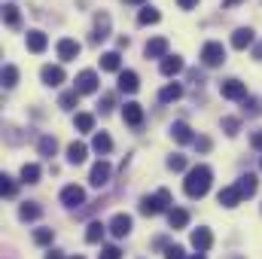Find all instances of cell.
<instances>
[{
  "label": "cell",
  "mask_w": 262,
  "mask_h": 259,
  "mask_svg": "<svg viewBox=\"0 0 262 259\" xmlns=\"http://www.w3.org/2000/svg\"><path fill=\"white\" fill-rule=\"evenodd\" d=\"M210 180H213V171L207 165H195V168H189V174L183 180V192L189 198H204L210 192Z\"/></svg>",
  "instance_id": "6da1fadb"
},
{
  "label": "cell",
  "mask_w": 262,
  "mask_h": 259,
  "mask_svg": "<svg viewBox=\"0 0 262 259\" xmlns=\"http://www.w3.org/2000/svg\"><path fill=\"white\" fill-rule=\"evenodd\" d=\"M168 204H171V192L168 189H159L156 195H143L140 198V213L143 217H159V213L171 210Z\"/></svg>",
  "instance_id": "7a4b0ae2"
},
{
  "label": "cell",
  "mask_w": 262,
  "mask_h": 259,
  "mask_svg": "<svg viewBox=\"0 0 262 259\" xmlns=\"http://www.w3.org/2000/svg\"><path fill=\"white\" fill-rule=\"evenodd\" d=\"M223 61H226V46L216 43V40H207V43L201 46V64L204 67H220Z\"/></svg>",
  "instance_id": "3957f363"
},
{
  "label": "cell",
  "mask_w": 262,
  "mask_h": 259,
  "mask_svg": "<svg viewBox=\"0 0 262 259\" xmlns=\"http://www.w3.org/2000/svg\"><path fill=\"white\" fill-rule=\"evenodd\" d=\"M220 95L226 101H247V85L241 79H223L220 82Z\"/></svg>",
  "instance_id": "277c9868"
},
{
  "label": "cell",
  "mask_w": 262,
  "mask_h": 259,
  "mask_svg": "<svg viewBox=\"0 0 262 259\" xmlns=\"http://www.w3.org/2000/svg\"><path fill=\"white\" fill-rule=\"evenodd\" d=\"M110 174H113V168H110V162H95V168H92V174H89V183L95 186V189H101V186H107L110 183Z\"/></svg>",
  "instance_id": "5b68a950"
},
{
  "label": "cell",
  "mask_w": 262,
  "mask_h": 259,
  "mask_svg": "<svg viewBox=\"0 0 262 259\" xmlns=\"http://www.w3.org/2000/svg\"><path fill=\"white\" fill-rule=\"evenodd\" d=\"M79 95H95L98 92V73L95 70H82L79 76H76V85H73Z\"/></svg>",
  "instance_id": "8992f818"
},
{
  "label": "cell",
  "mask_w": 262,
  "mask_h": 259,
  "mask_svg": "<svg viewBox=\"0 0 262 259\" xmlns=\"http://www.w3.org/2000/svg\"><path fill=\"white\" fill-rule=\"evenodd\" d=\"M61 204H64V207H79V204H85V189L76 186V183H73V186H64V189H61Z\"/></svg>",
  "instance_id": "52a82bcc"
},
{
  "label": "cell",
  "mask_w": 262,
  "mask_h": 259,
  "mask_svg": "<svg viewBox=\"0 0 262 259\" xmlns=\"http://www.w3.org/2000/svg\"><path fill=\"white\" fill-rule=\"evenodd\" d=\"M122 119L128 122L131 128H140V125H143V107H140L137 101H128V104L122 107Z\"/></svg>",
  "instance_id": "ba28073f"
},
{
  "label": "cell",
  "mask_w": 262,
  "mask_h": 259,
  "mask_svg": "<svg viewBox=\"0 0 262 259\" xmlns=\"http://www.w3.org/2000/svg\"><path fill=\"white\" fill-rule=\"evenodd\" d=\"M40 79H43L46 85H52V89H55V85H61V82L67 79V76H64V67H58V64H46L43 70H40Z\"/></svg>",
  "instance_id": "9c48e42d"
},
{
  "label": "cell",
  "mask_w": 262,
  "mask_h": 259,
  "mask_svg": "<svg viewBox=\"0 0 262 259\" xmlns=\"http://www.w3.org/2000/svg\"><path fill=\"white\" fill-rule=\"evenodd\" d=\"M107 229H110V235H113V238H125V235L131 232V217H128V213H116V217L110 220V226H107Z\"/></svg>",
  "instance_id": "30bf717a"
},
{
  "label": "cell",
  "mask_w": 262,
  "mask_h": 259,
  "mask_svg": "<svg viewBox=\"0 0 262 259\" xmlns=\"http://www.w3.org/2000/svg\"><path fill=\"white\" fill-rule=\"evenodd\" d=\"M143 55H146V58H168V40H165V37H152V40L143 46Z\"/></svg>",
  "instance_id": "8fae6325"
},
{
  "label": "cell",
  "mask_w": 262,
  "mask_h": 259,
  "mask_svg": "<svg viewBox=\"0 0 262 259\" xmlns=\"http://www.w3.org/2000/svg\"><path fill=\"white\" fill-rule=\"evenodd\" d=\"M55 49H58V58H61V61H73V58L79 55V49H82V46H79L76 40H70V37H61Z\"/></svg>",
  "instance_id": "7c38bea8"
},
{
  "label": "cell",
  "mask_w": 262,
  "mask_h": 259,
  "mask_svg": "<svg viewBox=\"0 0 262 259\" xmlns=\"http://www.w3.org/2000/svg\"><path fill=\"white\" fill-rule=\"evenodd\" d=\"M110 37V15L107 12H98L95 15V34H92V43H101Z\"/></svg>",
  "instance_id": "4fadbf2b"
},
{
  "label": "cell",
  "mask_w": 262,
  "mask_h": 259,
  "mask_svg": "<svg viewBox=\"0 0 262 259\" xmlns=\"http://www.w3.org/2000/svg\"><path fill=\"white\" fill-rule=\"evenodd\" d=\"M192 247H195L198 253H207V250L213 247V235H210V229H195V232H192Z\"/></svg>",
  "instance_id": "5bb4252c"
},
{
  "label": "cell",
  "mask_w": 262,
  "mask_h": 259,
  "mask_svg": "<svg viewBox=\"0 0 262 259\" xmlns=\"http://www.w3.org/2000/svg\"><path fill=\"white\" fill-rule=\"evenodd\" d=\"M137 89H140V76H137L134 70H122V73H119V92L134 95Z\"/></svg>",
  "instance_id": "9a60e30c"
},
{
  "label": "cell",
  "mask_w": 262,
  "mask_h": 259,
  "mask_svg": "<svg viewBox=\"0 0 262 259\" xmlns=\"http://www.w3.org/2000/svg\"><path fill=\"white\" fill-rule=\"evenodd\" d=\"M235 186H238V192L244 195V198H250V195H256V189H259V180H256V174H241Z\"/></svg>",
  "instance_id": "2e32d148"
},
{
  "label": "cell",
  "mask_w": 262,
  "mask_h": 259,
  "mask_svg": "<svg viewBox=\"0 0 262 259\" xmlns=\"http://www.w3.org/2000/svg\"><path fill=\"white\" fill-rule=\"evenodd\" d=\"M253 28H238L235 34H232V46L235 49H247V46H253Z\"/></svg>",
  "instance_id": "e0dca14e"
},
{
  "label": "cell",
  "mask_w": 262,
  "mask_h": 259,
  "mask_svg": "<svg viewBox=\"0 0 262 259\" xmlns=\"http://www.w3.org/2000/svg\"><path fill=\"white\" fill-rule=\"evenodd\" d=\"M46 46H49V37L43 34V31H28V49L31 52H46Z\"/></svg>",
  "instance_id": "ac0fdd59"
},
{
  "label": "cell",
  "mask_w": 262,
  "mask_h": 259,
  "mask_svg": "<svg viewBox=\"0 0 262 259\" xmlns=\"http://www.w3.org/2000/svg\"><path fill=\"white\" fill-rule=\"evenodd\" d=\"M171 137L177 140V143H195V137H192V128L180 119V122H174L171 125Z\"/></svg>",
  "instance_id": "d6986e66"
},
{
  "label": "cell",
  "mask_w": 262,
  "mask_h": 259,
  "mask_svg": "<svg viewBox=\"0 0 262 259\" xmlns=\"http://www.w3.org/2000/svg\"><path fill=\"white\" fill-rule=\"evenodd\" d=\"M216 198H220V204H223V207H238L244 195L238 192V186H226V189H220Z\"/></svg>",
  "instance_id": "ffe728a7"
},
{
  "label": "cell",
  "mask_w": 262,
  "mask_h": 259,
  "mask_svg": "<svg viewBox=\"0 0 262 259\" xmlns=\"http://www.w3.org/2000/svg\"><path fill=\"white\" fill-rule=\"evenodd\" d=\"M92 149H95L98 156H107V153L113 149V140H110V134H107V131H98V134L92 137Z\"/></svg>",
  "instance_id": "44dd1931"
},
{
  "label": "cell",
  "mask_w": 262,
  "mask_h": 259,
  "mask_svg": "<svg viewBox=\"0 0 262 259\" xmlns=\"http://www.w3.org/2000/svg\"><path fill=\"white\" fill-rule=\"evenodd\" d=\"M168 223H171V229H186V226H189V210L171 207V210H168Z\"/></svg>",
  "instance_id": "7402d4cb"
},
{
  "label": "cell",
  "mask_w": 262,
  "mask_h": 259,
  "mask_svg": "<svg viewBox=\"0 0 262 259\" xmlns=\"http://www.w3.org/2000/svg\"><path fill=\"white\" fill-rule=\"evenodd\" d=\"M101 70L122 73V55H119V52H104V55H101Z\"/></svg>",
  "instance_id": "603a6c76"
},
{
  "label": "cell",
  "mask_w": 262,
  "mask_h": 259,
  "mask_svg": "<svg viewBox=\"0 0 262 259\" xmlns=\"http://www.w3.org/2000/svg\"><path fill=\"white\" fill-rule=\"evenodd\" d=\"M159 70H162L165 76H177V73L183 70V58H180V55H168V58H162Z\"/></svg>",
  "instance_id": "cb8c5ba5"
},
{
  "label": "cell",
  "mask_w": 262,
  "mask_h": 259,
  "mask_svg": "<svg viewBox=\"0 0 262 259\" xmlns=\"http://www.w3.org/2000/svg\"><path fill=\"white\" fill-rule=\"evenodd\" d=\"M180 98H183V85L180 82H171V85H165L159 92V101L162 104H171V101H180Z\"/></svg>",
  "instance_id": "d4e9b609"
},
{
  "label": "cell",
  "mask_w": 262,
  "mask_h": 259,
  "mask_svg": "<svg viewBox=\"0 0 262 259\" xmlns=\"http://www.w3.org/2000/svg\"><path fill=\"white\" fill-rule=\"evenodd\" d=\"M85 156H89L85 143H70V146H67V162H70V165H82Z\"/></svg>",
  "instance_id": "484cf974"
},
{
  "label": "cell",
  "mask_w": 262,
  "mask_h": 259,
  "mask_svg": "<svg viewBox=\"0 0 262 259\" xmlns=\"http://www.w3.org/2000/svg\"><path fill=\"white\" fill-rule=\"evenodd\" d=\"M40 165H34V162H28V165H21V183H40Z\"/></svg>",
  "instance_id": "4316f807"
},
{
  "label": "cell",
  "mask_w": 262,
  "mask_h": 259,
  "mask_svg": "<svg viewBox=\"0 0 262 259\" xmlns=\"http://www.w3.org/2000/svg\"><path fill=\"white\" fill-rule=\"evenodd\" d=\"M37 149H40V156H46V159H52L55 156V149H58V140L55 137H40V143H37Z\"/></svg>",
  "instance_id": "83f0119b"
},
{
  "label": "cell",
  "mask_w": 262,
  "mask_h": 259,
  "mask_svg": "<svg viewBox=\"0 0 262 259\" xmlns=\"http://www.w3.org/2000/svg\"><path fill=\"white\" fill-rule=\"evenodd\" d=\"M40 213H43V210H40V204H37V201H25V204L18 207V217H21L25 223H28V220H37Z\"/></svg>",
  "instance_id": "f1b7e54d"
},
{
  "label": "cell",
  "mask_w": 262,
  "mask_h": 259,
  "mask_svg": "<svg viewBox=\"0 0 262 259\" xmlns=\"http://www.w3.org/2000/svg\"><path fill=\"white\" fill-rule=\"evenodd\" d=\"M104 232H107L104 223H89V229H85V241H89V244H98V241L104 238Z\"/></svg>",
  "instance_id": "f546056e"
},
{
  "label": "cell",
  "mask_w": 262,
  "mask_h": 259,
  "mask_svg": "<svg viewBox=\"0 0 262 259\" xmlns=\"http://www.w3.org/2000/svg\"><path fill=\"white\" fill-rule=\"evenodd\" d=\"M3 21H6L9 28H18L21 15H18V6H15V3H6V6H3Z\"/></svg>",
  "instance_id": "4dcf8cb0"
},
{
  "label": "cell",
  "mask_w": 262,
  "mask_h": 259,
  "mask_svg": "<svg viewBox=\"0 0 262 259\" xmlns=\"http://www.w3.org/2000/svg\"><path fill=\"white\" fill-rule=\"evenodd\" d=\"M73 125H76V131H95V116L92 113H76Z\"/></svg>",
  "instance_id": "1f68e13d"
},
{
  "label": "cell",
  "mask_w": 262,
  "mask_h": 259,
  "mask_svg": "<svg viewBox=\"0 0 262 259\" xmlns=\"http://www.w3.org/2000/svg\"><path fill=\"white\" fill-rule=\"evenodd\" d=\"M15 82H18V67L15 64H3V85L12 89Z\"/></svg>",
  "instance_id": "d6a6232c"
},
{
  "label": "cell",
  "mask_w": 262,
  "mask_h": 259,
  "mask_svg": "<svg viewBox=\"0 0 262 259\" xmlns=\"http://www.w3.org/2000/svg\"><path fill=\"white\" fill-rule=\"evenodd\" d=\"M0 192L6 195V198H15V192H18V186H15V180H12L9 174L0 177Z\"/></svg>",
  "instance_id": "836d02e7"
},
{
  "label": "cell",
  "mask_w": 262,
  "mask_h": 259,
  "mask_svg": "<svg viewBox=\"0 0 262 259\" xmlns=\"http://www.w3.org/2000/svg\"><path fill=\"white\" fill-rule=\"evenodd\" d=\"M162 15H159V9H152V6H146V9H140V15H137V21L140 25H156Z\"/></svg>",
  "instance_id": "e575fe53"
},
{
  "label": "cell",
  "mask_w": 262,
  "mask_h": 259,
  "mask_svg": "<svg viewBox=\"0 0 262 259\" xmlns=\"http://www.w3.org/2000/svg\"><path fill=\"white\" fill-rule=\"evenodd\" d=\"M76 101H79V92L73 89V92H64V95L58 98V107H61V110H73V107H76Z\"/></svg>",
  "instance_id": "d590c367"
},
{
  "label": "cell",
  "mask_w": 262,
  "mask_h": 259,
  "mask_svg": "<svg viewBox=\"0 0 262 259\" xmlns=\"http://www.w3.org/2000/svg\"><path fill=\"white\" fill-rule=\"evenodd\" d=\"M52 238H55V232H52V229H37V232H34V244H40V247L52 244Z\"/></svg>",
  "instance_id": "8d00e7d4"
},
{
  "label": "cell",
  "mask_w": 262,
  "mask_h": 259,
  "mask_svg": "<svg viewBox=\"0 0 262 259\" xmlns=\"http://www.w3.org/2000/svg\"><path fill=\"white\" fill-rule=\"evenodd\" d=\"M168 171H186V156H180V153L168 156Z\"/></svg>",
  "instance_id": "74e56055"
},
{
  "label": "cell",
  "mask_w": 262,
  "mask_h": 259,
  "mask_svg": "<svg viewBox=\"0 0 262 259\" xmlns=\"http://www.w3.org/2000/svg\"><path fill=\"white\" fill-rule=\"evenodd\" d=\"M223 131H226L229 137H235V134L241 131V122H238L235 116H226V119H223Z\"/></svg>",
  "instance_id": "f35d334b"
},
{
  "label": "cell",
  "mask_w": 262,
  "mask_h": 259,
  "mask_svg": "<svg viewBox=\"0 0 262 259\" xmlns=\"http://www.w3.org/2000/svg\"><path fill=\"white\" fill-rule=\"evenodd\" d=\"M244 113L259 116V113H262V101H259V98H247V101H244Z\"/></svg>",
  "instance_id": "ab89813d"
},
{
  "label": "cell",
  "mask_w": 262,
  "mask_h": 259,
  "mask_svg": "<svg viewBox=\"0 0 262 259\" xmlns=\"http://www.w3.org/2000/svg\"><path fill=\"white\" fill-rule=\"evenodd\" d=\"M101 259H122V250L116 247V244H107V247H101Z\"/></svg>",
  "instance_id": "60d3db41"
},
{
  "label": "cell",
  "mask_w": 262,
  "mask_h": 259,
  "mask_svg": "<svg viewBox=\"0 0 262 259\" xmlns=\"http://www.w3.org/2000/svg\"><path fill=\"white\" fill-rule=\"evenodd\" d=\"M98 107H101V113H110V110L116 107V95H113V92H107V95L101 98V104H98Z\"/></svg>",
  "instance_id": "b9f144b4"
},
{
  "label": "cell",
  "mask_w": 262,
  "mask_h": 259,
  "mask_svg": "<svg viewBox=\"0 0 262 259\" xmlns=\"http://www.w3.org/2000/svg\"><path fill=\"white\" fill-rule=\"evenodd\" d=\"M165 259H186V253L180 244H171V247H165Z\"/></svg>",
  "instance_id": "7bdbcfd3"
},
{
  "label": "cell",
  "mask_w": 262,
  "mask_h": 259,
  "mask_svg": "<svg viewBox=\"0 0 262 259\" xmlns=\"http://www.w3.org/2000/svg\"><path fill=\"white\" fill-rule=\"evenodd\" d=\"M195 146L201 153H207V149H210V140H207V137H195Z\"/></svg>",
  "instance_id": "ee69618b"
},
{
  "label": "cell",
  "mask_w": 262,
  "mask_h": 259,
  "mask_svg": "<svg viewBox=\"0 0 262 259\" xmlns=\"http://www.w3.org/2000/svg\"><path fill=\"white\" fill-rule=\"evenodd\" d=\"M250 143H253V149H262V131H256V134L250 137Z\"/></svg>",
  "instance_id": "f6af8a7d"
},
{
  "label": "cell",
  "mask_w": 262,
  "mask_h": 259,
  "mask_svg": "<svg viewBox=\"0 0 262 259\" xmlns=\"http://www.w3.org/2000/svg\"><path fill=\"white\" fill-rule=\"evenodd\" d=\"M177 6L180 9H192V6H198V0H177Z\"/></svg>",
  "instance_id": "bcb514c9"
},
{
  "label": "cell",
  "mask_w": 262,
  "mask_h": 259,
  "mask_svg": "<svg viewBox=\"0 0 262 259\" xmlns=\"http://www.w3.org/2000/svg\"><path fill=\"white\" fill-rule=\"evenodd\" d=\"M253 58H256V61H262V43H256V46H253Z\"/></svg>",
  "instance_id": "7dc6e473"
},
{
  "label": "cell",
  "mask_w": 262,
  "mask_h": 259,
  "mask_svg": "<svg viewBox=\"0 0 262 259\" xmlns=\"http://www.w3.org/2000/svg\"><path fill=\"white\" fill-rule=\"evenodd\" d=\"M46 259H64V256H61L58 250H49V253H46Z\"/></svg>",
  "instance_id": "c3c4849f"
},
{
  "label": "cell",
  "mask_w": 262,
  "mask_h": 259,
  "mask_svg": "<svg viewBox=\"0 0 262 259\" xmlns=\"http://www.w3.org/2000/svg\"><path fill=\"white\" fill-rule=\"evenodd\" d=\"M238 3H244V0H223V6H238Z\"/></svg>",
  "instance_id": "681fc988"
},
{
  "label": "cell",
  "mask_w": 262,
  "mask_h": 259,
  "mask_svg": "<svg viewBox=\"0 0 262 259\" xmlns=\"http://www.w3.org/2000/svg\"><path fill=\"white\" fill-rule=\"evenodd\" d=\"M189 259H207V256H204V253H192Z\"/></svg>",
  "instance_id": "f907efd6"
},
{
  "label": "cell",
  "mask_w": 262,
  "mask_h": 259,
  "mask_svg": "<svg viewBox=\"0 0 262 259\" xmlns=\"http://www.w3.org/2000/svg\"><path fill=\"white\" fill-rule=\"evenodd\" d=\"M125 3H143V0H125Z\"/></svg>",
  "instance_id": "816d5d0a"
},
{
  "label": "cell",
  "mask_w": 262,
  "mask_h": 259,
  "mask_svg": "<svg viewBox=\"0 0 262 259\" xmlns=\"http://www.w3.org/2000/svg\"><path fill=\"white\" fill-rule=\"evenodd\" d=\"M73 259H82V256H73Z\"/></svg>",
  "instance_id": "f5cc1de1"
}]
</instances>
